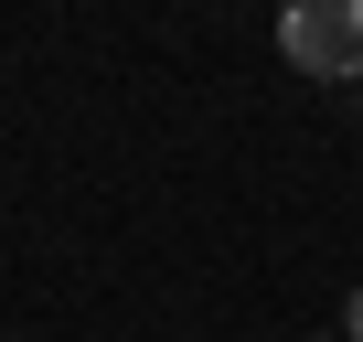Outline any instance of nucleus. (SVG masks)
<instances>
[{
    "label": "nucleus",
    "instance_id": "1",
    "mask_svg": "<svg viewBox=\"0 0 363 342\" xmlns=\"http://www.w3.org/2000/svg\"><path fill=\"white\" fill-rule=\"evenodd\" d=\"M278 54L310 86H352L363 75V0H289L278 11Z\"/></svg>",
    "mask_w": 363,
    "mask_h": 342
},
{
    "label": "nucleus",
    "instance_id": "2",
    "mask_svg": "<svg viewBox=\"0 0 363 342\" xmlns=\"http://www.w3.org/2000/svg\"><path fill=\"white\" fill-rule=\"evenodd\" d=\"M342 331H352V342H363V289H352V310H342Z\"/></svg>",
    "mask_w": 363,
    "mask_h": 342
}]
</instances>
